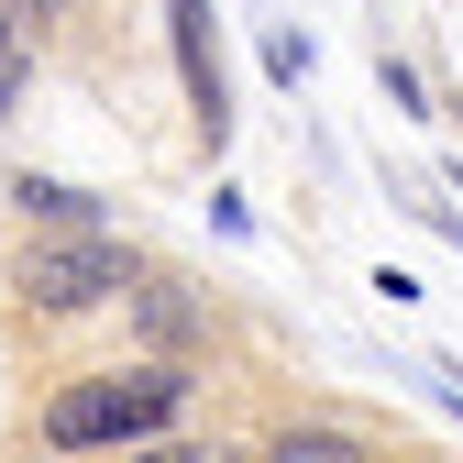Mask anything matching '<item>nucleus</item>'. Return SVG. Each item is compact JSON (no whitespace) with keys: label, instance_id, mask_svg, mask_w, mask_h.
I'll return each mask as SVG.
<instances>
[{"label":"nucleus","instance_id":"obj_5","mask_svg":"<svg viewBox=\"0 0 463 463\" xmlns=\"http://www.w3.org/2000/svg\"><path fill=\"white\" fill-rule=\"evenodd\" d=\"M165 55H177V89H188V144H199V165H221L232 155V78H221L210 0H165Z\"/></svg>","mask_w":463,"mask_h":463},{"label":"nucleus","instance_id":"obj_9","mask_svg":"<svg viewBox=\"0 0 463 463\" xmlns=\"http://www.w3.org/2000/svg\"><path fill=\"white\" fill-rule=\"evenodd\" d=\"M265 67H276L287 89H298V78H309V33H276V44H265Z\"/></svg>","mask_w":463,"mask_h":463},{"label":"nucleus","instance_id":"obj_7","mask_svg":"<svg viewBox=\"0 0 463 463\" xmlns=\"http://www.w3.org/2000/svg\"><path fill=\"white\" fill-rule=\"evenodd\" d=\"M122 463H254V441H232V430H165V441H144Z\"/></svg>","mask_w":463,"mask_h":463},{"label":"nucleus","instance_id":"obj_10","mask_svg":"<svg viewBox=\"0 0 463 463\" xmlns=\"http://www.w3.org/2000/svg\"><path fill=\"white\" fill-rule=\"evenodd\" d=\"M420 386H430V397H441V409L463 420V364H441V354H430V364H420Z\"/></svg>","mask_w":463,"mask_h":463},{"label":"nucleus","instance_id":"obj_8","mask_svg":"<svg viewBox=\"0 0 463 463\" xmlns=\"http://www.w3.org/2000/svg\"><path fill=\"white\" fill-rule=\"evenodd\" d=\"M375 78H386V99H397V110H430V89H420L409 55H375Z\"/></svg>","mask_w":463,"mask_h":463},{"label":"nucleus","instance_id":"obj_6","mask_svg":"<svg viewBox=\"0 0 463 463\" xmlns=\"http://www.w3.org/2000/svg\"><path fill=\"white\" fill-rule=\"evenodd\" d=\"M0 221H12V232H122L99 188L44 177V165H12V177H0Z\"/></svg>","mask_w":463,"mask_h":463},{"label":"nucleus","instance_id":"obj_2","mask_svg":"<svg viewBox=\"0 0 463 463\" xmlns=\"http://www.w3.org/2000/svg\"><path fill=\"white\" fill-rule=\"evenodd\" d=\"M144 265L155 254L133 232H12L0 243V354L23 364V354H55V342L99 331Z\"/></svg>","mask_w":463,"mask_h":463},{"label":"nucleus","instance_id":"obj_1","mask_svg":"<svg viewBox=\"0 0 463 463\" xmlns=\"http://www.w3.org/2000/svg\"><path fill=\"white\" fill-rule=\"evenodd\" d=\"M210 364H165V354H89V364H33L23 386V420H12V452L33 463H122L165 430H199L210 409ZM0 452V463H12Z\"/></svg>","mask_w":463,"mask_h":463},{"label":"nucleus","instance_id":"obj_3","mask_svg":"<svg viewBox=\"0 0 463 463\" xmlns=\"http://www.w3.org/2000/svg\"><path fill=\"white\" fill-rule=\"evenodd\" d=\"M110 331V354H165V364H232V342H243V320H232V298H221V287L210 276H188V265H144L133 287H122V309H110L99 320Z\"/></svg>","mask_w":463,"mask_h":463},{"label":"nucleus","instance_id":"obj_4","mask_svg":"<svg viewBox=\"0 0 463 463\" xmlns=\"http://www.w3.org/2000/svg\"><path fill=\"white\" fill-rule=\"evenodd\" d=\"M243 441H254V463H430L420 441H397V430H375L354 409H331V397H276Z\"/></svg>","mask_w":463,"mask_h":463}]
</instances>
